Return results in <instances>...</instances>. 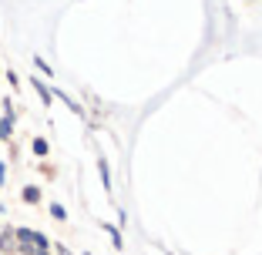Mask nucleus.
<instances>
[{
    "mask_svg": "<svg viewBox=\"0 0 262 255\" xmlns=\"http://www.w3.org/2000/svg\"><path fill=\"white\" fill-rule=\"evenodd\" d=\"M34 151H37V155H44V151H47V141L37 138V141H34Z\"/></svg>",
    "mask_w": 262,
    "mask_h": 255,
    "instance_id": "obj_3",
    "label": "nucleus"
},
{
    "mask_svg": "<svg viewBox=\"0 0 262 255\" xmlns=\"http://www.w3.org/2000/svg\"><path fill=\"white\" fill-rule=\"evenodd\" d=\"M104 232L111 235V242H115V248H121V235L115 232V225H104Z\"/></svg>",
    "mask_w": 262,
    "mask_h": 255,
    "instance_id": "obj_2",
    "label": "nucleus"
},
{
    "mask_svg": "<svg viewBox=\"0 0 262 255\" xmlns=\"http://www.w3.org/2000/svg\"><path fill=\"white\" fill-rule=\"evenodd\" d=\"M34 255H51V248H40V252H34Z\"/></svg>",
    "mask_w": 262,
    "mask_h": 255,
    "instance_id": "obj_4",
    "label": "nucleus"
},
{
    "mask_svg": "<svg viewBox=\"0 0 262 255\" xmlns=\"http://www.w3.org/2000/svg\"><path fill=\"white\" fill-rule=\"evenodd\" d=\"M14 248H17V235H14V228L0 232V252H14Z\"/></svg>",
    "mask_w": 262,
    "mask_h": 255,
    "instance_id": "obj_1",
    "label": "nucleus"
}]
</instances>
